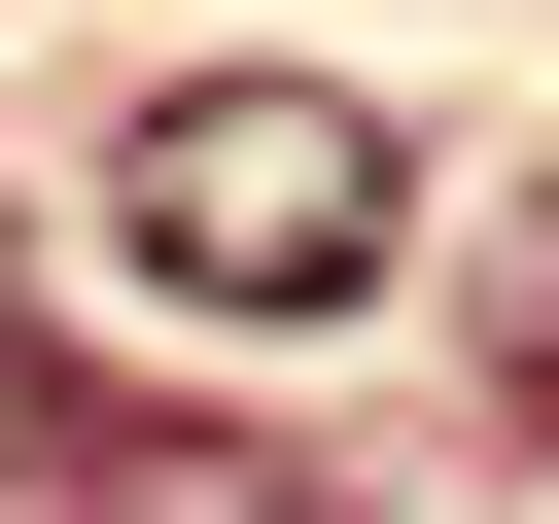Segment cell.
Returning <instances> with one entry per match:
<instances>
[{"label":"cell","mask_w":559,"mask_h":524,"mask_svg":"<svg viewBox=\"0 0 559 524\" xmlns=\"http://www.w3.org/2000/svg\"><path fill=\"white\" fill-rule=\"evenodd\" d=\"M105 245H140L175 314L314 349V314H384V245H419V140H384V105H314V70H175V105H105Z\"/></svg>","instance_id":"6da1fadb"},{"label":"cell","mask_w":559,"mask_h":524,"mask_svg":"<svg viewBox=\"0 0 559 524\" xmlns=\"http://www.w3.org/2000/svg\"><path fill=\"white\" fill-rule=\"evenodd\" d=\"M105 524H314V489H245V454H140V489H105Z\"/></svg>","instance_id":"7a4b0ae2"}]
</instances>
